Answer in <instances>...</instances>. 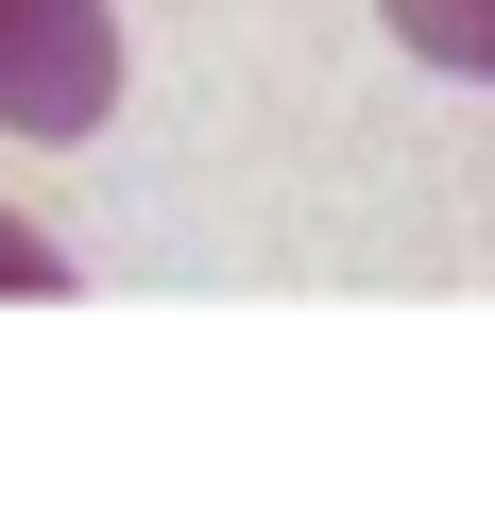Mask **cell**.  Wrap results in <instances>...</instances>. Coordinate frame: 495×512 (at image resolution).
I'll return each mask as SVG.
<instances>
[{
  "mask_svg": "<svg viewBox=\"0 0 495 512\" xmlns=\"http://www.w3.org/2000/svg\"><path fill=\"white\" fill-rule=\"evenodd\" d=\"M120 86H137L120 0H0V137L69 154V137H103V120H120Z\"/></svg>",
  "mask_w": 495,
  "mask_h": 512,
  "instance_id": "6da1fadb",
  "label": "cell"
},
{
  "mask_svg": "<svg viewBox=\"0 0 495 512\" xmlns=\"http://www.w3.org/2000/svg\"><path fill=\"white\" fill-rule=\"evenodd\" d=\"M376 18H393V52H410V69L495 86V0H376Z\"/></svg>",
  "mask_w": 495,
  "mask_h": 512,
  "instance_id": "7a4b0ae2",
  "label": "cell"
},
{
  "mask_svg": "<svg viewBox=\"0 0 495 512\" xmlns=\"http://www.w3.org/2000/svg\"><path fill=\"white\" fill-rule=\"evenodd\" d=\"M0 308H69V256H52V222H18V205H0Z\"/></svg>",
  "mask_w": 495,
  "mask_h": 512,
  "instance_id": "3957f363",
  "label": "cell"
}]
</instances>
